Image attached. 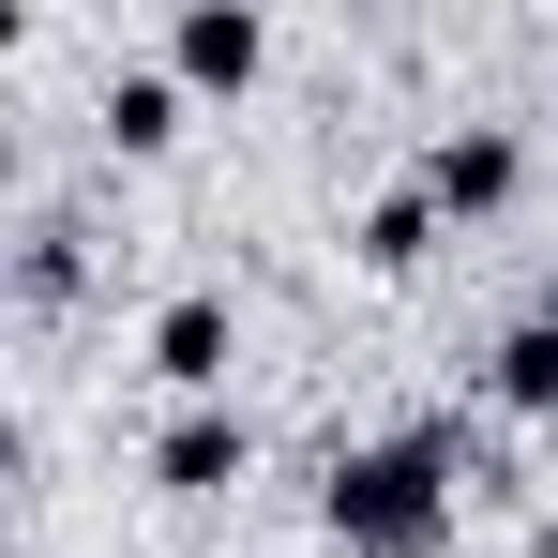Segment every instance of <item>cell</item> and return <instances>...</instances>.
I'll list each match as a JSON object with an SVG mask.
<instances>
[{
  "instance_id": "3957f363",
  "label": "cell",
  "mask_w": 558,
  "mask_h": 558,
  "mask_svg": "<svg viewBox=\"0 0 558 558\" xmlns=\"http://www.w3.org/2000/svg\"><path fill=\"white\" fill-rule=\"evenodd\" d=\"M227 363H242L227 287H167V302H151V377H167L182 408H227Z\"/></svg>"
},
{
  "instance_id": "30bf717a",
  "label": "cell",
  "mask_w": 558,
  "mask_h": 558,
  "mask_svg": "<svg viewBox=\"0 0 558 558\" xmlns=\"http://www.w3.org/2000/svg\"><path fill=\"white\" fill-rule=\"evenodd\" d=\"M529 317H544V332H558V257H544V302H529Z\"/></svg>"
},
{
  "instance_id": "5b68a950",
  "label": "cell",
  "mask_w": 558,
  "mask_h": 558,
  "mask_svg": "<svg viewBox=\"0 0 558 558\" xmlns=\"http://www.w3.org/2000/svg\"><path fill=\"white\" fill-rule=\"evenodd\" d=\"M242 468H257L242 408H182V423L151 438V483H167V498H242Z\"/></svg>"
},
{
  "instance_id": "8992f818",
  "label": "cell",
  "mask_w": 558,
  "mask_h": 558,
  "mask_svg": "<svg viewBox=\"0 0 558 558\" xmlns=\"http://www.w3.org/2000/svg\"><path fill=\"white\" fill-rule=\"evenodd\" d=\"M182 76H167V61H106V151H121V167H151V151H182Z\"/></svg>"
},
{
  "instance_id": "277c9868",
  "label": "cell",
  "mask_w": 558,
  "mask_h": 558,
  "mask_svg": "<svg viewBox=\"0 0 558 558\" xmlns=\"http://www.w3.org/2000/svg\"><path fill=\"white\" fill-rule=\"evenodd\" d=\"M257 61H272V15L257 0H182L167 15V76L182 92H257Z\"/></svg>"
},
{
  "instance_id": "8fae6325",
  "label": "cell",
  "mask_w": 558,
  "mask_h": 558,
  "mask_svg": "<svg viewBox=\"0 0 558 558\" xmlns=\"http://www.w3.org/2000/svg\"><path fill=\"white\" fill-rule=\"evenodd\" d=\"M0 317H15V242H0Z\"/></svg>"
},
{
  "instance_id": "6da1fadb",
  "label": "cell",
  "mask_w": 558,
  "mask_h": 558,
  "mask_svg": "<svg viewBox=\"0 0 558 558\" xmlns=\"http://www.w3.org/2000/svg\"><path fill=\"white\" fill-rule=\"evenodd\" d=\"M453 468H468V423H408V438L332 453L317 544H332V558H438V544H453Z\"/></svg>"
},
{
  "instance_id": "9c48e42d",
  "label": "cell",
  "mask_w": 558,
  "mask_h": 558,
  "mask_svg": "<svg viewBox=\"0 0 558 558\" xmlns=\"http://www.w3.org/2000/svg\"><path fill=\"white\" fill-rule=\"evenodd\" d=\"M76 287H92V227L76 211H31L15 227V302H76Z\"/></svg>"
},
{
  "instance_id": "52a82bcc",
  "label": "cell",
  "mask_w": 558,
  "mask_h": 558,
  "mask_svg": "<svg viewBox=\"0 0 558 558\" xmlns=\"http://www.w3.org/2000/svg\"><path fill=\"white\" fill-rule=\"evenodd\" d=\"M438 242H453V227H438V196H423V182H377V196H363V227H348V257H363L377 287H408Z\"/></svg>"
},
{
  "instance_id": "7a4b0ae2",
  "label": "cell",
  "mask_w": 558,
  "mask_h": 558,
  "mask_svg": "<svg viewBox=\"0 0 558 558\" xmlns=\"http://www.w3.org/2000/svg\"><path fill=\"white\" fill-rule=\"evenodd\" d=\"M408 182L438 196V227H483V211H513V196H529V136H513V121H453Z\"/></svg>"
},
{
  "instance_id": "7c38bea8",
  "label": "cell",
  "mask_w": 558,
  "mask_h": 558,
  "mask_svg": "<svg viewBox=\"0 0 558 558\" xmlns=\"http://www.w3.org/2000/svg\"><path fill=\"white\" fill-rule=\"evenodd\" d=\"M317 558H332V544H317Z\"/></svg>"
},
{
  "instance_id": "ba28073f",
  "label": "cell",
  "mask_w": 558,
  "mask_h": 558,
  "mask_svg": "<svg viewBox=\"0 0 558 558\" xmlns=\"http://www.w3.org/2000/svg\"><path fill=\"white\" fill-rule=\"evenodd\" d=\"M483 408H498V423H558V332L544 317L483 332Z\"/></svg>"
}]
</instances>
